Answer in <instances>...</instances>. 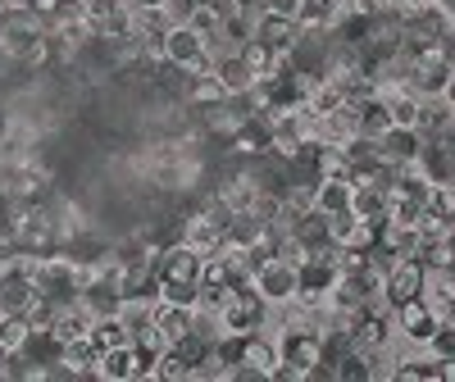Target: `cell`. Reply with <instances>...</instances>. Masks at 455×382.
I'll return each instance as SVG.
<instances>
[{"label":"cell","instance_id":"5","mask_svg":"<svg viewBox=\"0 0 455 382\" xmlns=\"http://www.w3.org/2000/svg\"><path fill=\"white\" fill-rule=\"evenodd\" d=\"M255 291L269 300V305H287L300 291V269H296L291 259L274 255L269 264H259V269H255Z\"/></svg>","mask_w":455,"mask_h":382},{"label":"cell","instance_id":"17","mask_svg":"<svg viewBox=\"0 0 455 382\" xmlns=\"http://www.w3.org/2000/svg\"><path fill=\"white\" fill-rule=\"evenodd\" d=\"M387 114H392V128H419V109H424V96L414 87H401V92H387Z\"/></svg>","mask_w":455,"mask_h":382},{"label":"cell","instance_id":"22","mask_svg":"<svg viewBox=\"0 0 455 382\" xmlns=\"http://www.w3.org/2000/svg\"><path fill=\"white\" fill-rule=\"evenodd\" d=\"M132 369H137V355H132V341H128V346H109L100 355L96 378L100 382H132Z\"/></svg>","mask_w":455,"mask_h":382},{"label":"cell","instance_id":"18","mask_svg":"<svg viewBox=\"0 0 455 382\" xmlns=\"http://www.w3.org/2000/svg\"><path fill=\"white\" fill-rule=\"evenodd\" d=\"M378 242H383L387 251H396L401 259L419 251V223H401V219H383V227H378Z\"/></svg>","mask_w":455,"mask_h":382},{"label":"cell","instance_id":"11","mask_svg":"<svg viewBox=\"0 0 455 382\" xmlns=\"http://www.w3.org/2000/svg\"><path fill=\"white\" fill-rule=\"evenodd\" d=\"M287 237L291 242H300L310 255L315 251H323L328 242H332V223H328V214H319V210H310V214H300V219H291L287 223Z\"/></svg>","mask_w":455,"mask_h":382},{"label":"cell","instance_id":"2","mask_svg":"<svg viewBox=\"0 0 455 382\" xmlns=\"http://www.w3.org/2000/svg\"><path fill=\"white\" fill-rule=\"evenodd\" d=\"M442 328V310L428 300V296H414L405 305H396V337L405 341V346H428V337Z\"/></svg>","mask_w":455,"mask_h":382},{"label":"cell","instance_id":"40","mask_svg":"<svg viewBox=\"0 0 455 382\" xmlns=\"http://www.w3.org/2000/svg\"><path fill=\"white\" fill-rule=\"evenodd\" d=\"M10 5H23V0H10Z\"/></svg>","mask_w":455,"mask_h":382},{"label":"cell","instance_id":"26","mask_svg":"<svg viewBox=\"0 0 455 382\" xmlns=\"http://www.w3.org/2000/svg\"><path fill=\"white\" fill-rule=\"evenodd\" d=\"M160 300L169 305H201V283L196 278H160Z\"/></svg>","mask_w":455,"mask_h":382},{"label":"cell","instance_id":"29","mask_svg":"<svg viewBox=\"0 0 455 382\" xmlns=\"http://www.w3.org/2000/svg\"><path fill=\"white\" fill-rule=\"evenodd\" d=\"M182 23L192 28V32H201L205 42H210V36H214V32L223 28V19H219V14H214L210 5H196V10H187V19H182Z\"/></svg>","mask_w":455,"mask_h":382},{"label":"cell","instance_id":"31","mask_svg":"<svg viewBox=\"0 0 455 382\" xmlns=\"http://www.w3.org/2000/svg\"><path fill=\"white\" fill-rule=\"evenodd\" d=\"M328 223H332V242H337V246H351L355 233H360V219H355L351 210H347V214H332Z\"/></svg>","mask_w":455,"mask_h":382},{"label":"cell","instance_id":"21","mask_svg":"<svg viewBox=\"0 0 455 382\" xmlns=\"http://www.w3.org/2000/svg\"><path fill=\"white\" fill-rule=\"evenodd\" d=\"M192 319H196L192 305H169V300H160V305H156V328H160L169 341H178V337L192 332Z\"/></svg>","mask_w":455,"mask_h":382},{"label":"cell","instance_id":"37","mask_svg":"<svg viewBox=\"0 0 455 382\" xmlns=\"http://www.w3.org/2000/svg\"><path fill=\"white\" fill-rule=\"evenodd\" d=\"M128 5H169V0H128Z\"/></svg>","mask_w":455,"mask_h":382},{"label":"cell","instance_id":"14","mask_svg":"<svg viewBox=\"0 0 455 382\" xmlns=\"http://www.w3.org/2000/svg\"><path fill=\"white\" fill-rule=\"evenodd\" d=\"M351 214L355 219H369V223H383L392 214V191L373 187V182H360L355 196H351Z\"/></svg>","mask_w":455,"mask_h":382},{"label":"cell","instance_id":"35","mask_svg":"<svg viewBox=\"0 0 455 382\" xmlns=\"http://www.w3.org/2000/svg\"><path fill=\"white\" fill-rule=\"evenodd\" d=\"M373 10H387V14H401V10H414V0H373Z\"/></svg>","mask_w":455,"mask_h":382},{"label":"cell","instance_id":"7","mask_svg":"<svg viewBox=\"0 0 455 382\" xmlns=\"http://www.w3.org/2000/svg\"><path fill=\"white\" fill-rule=\"evenodd\" d=\"M378 150H383V160H392V164H419V155H424V132L419 128H387L383 137H378Z\"/></svg>","mask_w":455,"mask_h":382},{"label":"cell","instance_id":"27","mask_svg":"<svg viewBox=\"0 0 455 382\" xmlns=\"http://www.w3.org/2000/svg\"><path fill=\"white\" fill-rule=\"evenodd\" d=\"M92 341L100 351H109V346H128L132 341V332L124 328V319L119 314H105V319H96V328H92Z\"/></svg>","mask_w":455,"mask_h":382},{"label":"cell","instance_id":"8","mask_svg":"<svg viewBox=\"0 0 455 382\" xmlns=\"http://www.w3.org/2000/svg\"><path fill=\"white\" fill-rule=\"evenodd\" d=\"M255 42H264L274 55H291V51H296V42H300V23H296V19H278V14H264V10H259Z\"/></svg>","mask_w":455,"mask_h":382},{"label":"cell","instance_id":"19","mask_svg":"<svg viewBox=\"0 0 455 382\" xmlns=\"http://www.w3.org/2000/svg\"><path fill=\"white\" fill-rule=\"evenodd\" d=\"M219 237H223V233H219V227H214V223H210V219H205L201 210H192V214L182 219V242L192 246V251L210 255V251L219 246Z\"/></svg>","mask_w":455,"mask_h":382},{"label":"cell","instance_id":"33","mask_svg":"<svg viewBox=\"0 0 455 382\" xmlns=\"http://www.w3.org/2000/svg\"><path fill=\"white\" fill-rule=\"evenodd\" d=\"M259 10L264 14H278V19H296L300 14V0H264Z\"/></svg>","mask_w":455,"mask_h":382},{"label":"cell","instance_id":"34","mask_svg":"<svg viewBox=\"0 0 455 382\" xmlns=\"http://www.w3.org/2000/svg\"><path fill=\"white\" fill-rule=\"evenodd\" d=\"M437 51H442V60H446V64H455V19H451L446 36H442V42H437Z\"/></svg>","mask_w":455,"mask_h":382},{"label":"cell","instance_id":"38","mask_svg":"<svg viewBox=\"0 0 455 382\" xmlns=\"http://www.w3.org/2000/svg\"><path fill=\"white\" fill-rule=\"evenodd\" d=\"M414 5H442V0H414Z\"/></svg>","mask_w":455,"mask_h":382},{"label":"cell","instance_id":"39","mask_svg":"<svg viewBox=\"0 0 455 382\" xmlns=\"http://www.w3.org/2000/svg\"><path fill=\"white\" fill-rule=\"evenodd\" d=\"M0 51H5V28H0Z\"/></svg>","mask_w":455,"mask_h":382},{"label":"cell","instance_id":"32","mask_svg":"<svg viewBox=\"0 0 455 382\" xmlns=\"http://www.w3.org/2000/svg\"><path fill=\"white\" fill-rule=\"evenodd\" d=\"M387 219L419 223V219H424V205H419V201H405V196H392V214H387Z\"/></svg>","mask_w":455,"mask_h":382},{"label":"cell","instance_id":"20","mask_svg":"<svg viewBox=\"0 0 455 382\" xmlns=\"http://www.w3.org/2000/svg\"><path fill=\"white\" fill-rule=\"evenodd\" d=\"M156 305H160V300H146V296H124V305H119V319H124V328H128L132 337L150 332V328H156Z\"/></svg>","mask_w":455,"mask_h":382},{"label":"cell","instance_id":"24","mask_svg":"<svg viewBox=\"0 0 455 382\" xmlns=\"http://www.w3.org/2000/svg\"><path fill=\"white\" fill-rule=\"evenodd\" d=\"M28 337H32V328H28L23 314H0V355L23 351V346H28Z\"/></svg>","mask_w":455,"mask_h":382},{"label":"cell","instance_id":"23","mask_svg":"<svg viewBox=\"0 0 455 382\" xmlns=\"http://www.w3.org/2000/svg\"><path fill=\"white\" fill-rule=\"evenodd\" d=\"M341 14H347V10H341V0H300L296 23H300V28H323V32H332Z\"/></svg>","mask_w":455,"mask_h":382},{"label":"cell","instance_id":"3","mask_svg":"<svg viewBox=\"0 0 455 382\" xmlns=\"http://www.w3.org/2000/svg\"><path fill=\"white\" fill-rule=\"evenodd\" d=\"M428 291V269L414 255H405V259H396L392 269L383 274V305H405V300H414V296H424Z\"/></svg>","mask_w":455,"mask_h":382},{"label":"cell","instance_id":"15","mask_svg":"<svg viewBox=\"0 0 455 382\" xmlns=\"http://www.w3.org/2000/svg\"><path fill=\"white\" fill-rule=\"evenodd\" d=\"M87 310L96 314V319H105V314H119V305H124V287L119 283H109V278H92L87 287H83V296H78Z\"/></svg>","mask_w":455,"mask_h":382},{"label":"cell","instance_id":"4","mask_svg":"<svg viewBox=\"0 0 455 382\" xmlns=\"http://www.w3.org/2000/svg\"><path fill=\"white\" fill-rule=\"evenodd\" d=\"M278 364V341H274V328H259V332H246V355L233 373V382H269V369Z\"/></svg>","mask_w":455,"mask_h":382},{"label":"cell","instance_id":"28","mask_svg":"<svg viewBox=\"0 0 455 382\" xmlns=\"http://www.w3.org/2000/svg\"><path fill=\"white\" fill-rule=\"evenodd\" d=\"M160 382H196V364L187 360L178 346H169L160 355Z\"/></svg>","mask_w":455,"mask_h":382},{"label":"cell","instance_id":"6","mask_svg":"<svg viewBox=\"0 0 455 382\" xmlns=\"http://www.w3.org/2000/svg\"><path fill=\"white\" fill-rule=\"evenodd\" d=\"M451 28V14L442 5H414V10H401V32L414 36V42H428L437 46Z\"/></svg>","mask_w":455,"mask_h":382},{"label":"cell","instance_id":"9","mask_svg":"<svg viewBox=\"0 0 455 382\" xmlns=\"http://www.w3.org/2000/svg\"><path fill=\"white\" fill-rule=\"evenodd\" d=\"M92 328H96V314L83 300H68V305H60V314L51 323V337L60 341V346H68V341H78V337H92Z\"/></svg>","mask_w":455,"mask_h":382},{"label":"cell","instance_id":"12","mask_svg":"<svg viewBox=\"0 0 455 382\" xmlns=\"http://www.w3.org/2000/svg\"><path fill=\"white\" fill-rule=\"evenodd\" d=\"M451 73H455V64H446L442 51H433V55H424L419 64H414V83L410 87L419 96H442L446 83H451Z\"/></svg>","mask_w":455,"mask_h":382},{"label":"cell","instance_id":"13","mask_svg":"<svg viewBox=\"0 0 455 382\" xmlns=\"http://www.w3.org/2000/svg\"><path fill=\"white\" fill-rule=\"evenodd\" d=\"M214 78L223 83L228 96H246L255 87V73L246 68V60L237 51H228V55H214Z\"/></svg>","mask_w":455,"mask_h":382},{"label":"cell","instance_id":"36","mask_svg":"<svg viewBox=\"0 0 455 382\" xmlns=\"http://www.w3.org/2000/svg\"><path fill=\"white\" fill-rule=\"evenodd\" d=\"M442 100H446V105H455V73H451V83H446V92H442Z\"/></svg>","mask_w":455,"mask_h":382},{"label":"cell","instance_id":"30","mask_svg":"<svg viewBox=\"0 0 455 382\" xmlns=\"http://www.w3.org/2000/svg\"><path fill=\"white\" fill-rule=\"evenodd\" d=\"M428 355H437V360H455V323H442L433 337H428V346H424Z\"/></svg>","mask_w":455,"mask_h":382},{"label":"cell","instance_id":"1","mask_svg":"<svg viewBox=\"0 0 455 382\" xmlns=\"http://www.w3.org/2000/svg\"><path fill=\"white\" fill-rule=\"evenodd\" d=\"M164 60H169L173 68H182V73H210V68H214V55H210V46H205V36L192 32L187 23H173V28L164 32Z\"/></svg>","mask_w":455,"mask_h":382},{"label":"cell","instance_id":"16","mask_svg":"<svg viewBox=\"0 0 455 382\" xmlns=\"http://www.w3.org/2000/svg\"><path fill=\"white\" fill-rule=\"evenodd\" d=\"M351 196H355V187L351 182H341V178H319L315 182V210L319 214H347L351 210Z\"/></svg>","mask_w":455,"mask_h":382},{"label":"cell","instance_id":"25","mask_svg":"<svg viewBox=\"0 0 455 382\" xmlns=\"http://www.w3.org/2000/svg\"><path fill=\"white\" fill-rule=\"evenodd\" d=\"M332 283H337V264H328V259H319V255H310L306 264H300V287L332 291Z\"/></svg>","mask_w":455,"mask_h":382},{"label":"cell","instance_id":"10","mask_svg":"<svg viewBox=\"0 0 455 382\" xmlns=\"http://www.w3.org/2000/svg\"><path fill=\"white\" fill-rule=\"evenodd\" d=\"M201 264H205V255L192 251V246L178 237V242H169L164 255H160V278H196V283H201Z\"/></svg>","mask_w":455,"mask_h":382}]
</instances>
